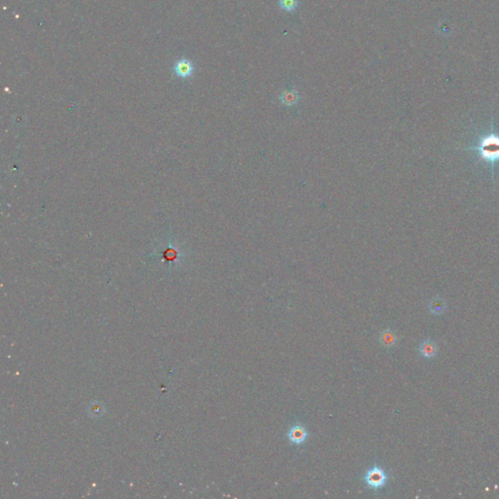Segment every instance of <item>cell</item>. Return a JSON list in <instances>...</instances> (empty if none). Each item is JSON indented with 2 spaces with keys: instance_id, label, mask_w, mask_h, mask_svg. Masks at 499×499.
Returning a JSON list of instances; mask_svg holds the SVG:
<instances>
[{
  "instance_id": "cell-1",
  "label": "cell",
  "mask_w": 499,
  "mask_h": 499,
  "mask_svg": "<svg viewBox=\"0 0 499 499\" xmlns=\"http://www.w3.org/2000/svg\"><path fill=\"white\" fill-rule=\"evenodd\" d=\"M364 480L369 488L378 489L385 486L387 482V475L383 468L374 466L367 471L364 476Z\"/></svg>"
},
{
  "instance_id": "cell-2",
  "label": "cell",
  "mask_w": 499,
  "mask_h": 499,
  "mask_svg": "<svg viewBox=\"0 0 499 499\" xmlns=\"http://www.w3.org/2000/svg\"><path fill=\"white\" fill-rule=\"evenodd\" d=\"M481 153L486 159H498L499 158V138L489 137L485 138L481 144Z\"/></svg>"
},
{
  "instance_id": "cell-3",
  "label": "cell",
  "mask_w": 499,
  "mask_h": 499,
  "mask_svg": "<svg viewBox=\"0 0 499 499\" xmlns=\"http://www.w3.org/2000/svg\"><path fill=\"white\" fill-rule=\"evenodd\" d=\"M308 433L306 428L301 424L293 426L288 432V439L292 444L301 445L307 439Z\"/></svg>"
},
{
  "instance_id": "cell-4",
  "label": "cell",
  "mask_w": 499,
  "mask_h": 499,
  "mask_svg": "<svg viewBox=\"0 0 499 499\" xmlns=\"http://www.w3.org/2000/svg\"><path fill=\"white\" fill-rule=\"evenodd\" d=\"M175 75L181 79H187L194 73V65L187 59H181L174 65Z\"/></svg>"
},
{
  "instance_id": "cell-5",
  "label": "cell",
  "mask_w": 499,
  "mask_h": 499,
  "mask_svg": "<svg viewBox=\"0 0 499 499\" xmlns=\"http://www.w3.org/2000/svg\"><path fill=\"white\" fill-rule=\"evenodd\" d=\"M279 99L284 106H295L299 101V93L296 89L283 91Z\"/></svg>"
},
{
  "instance_id": "cell-6",
  "label": "cell",
  "mask_w": 499,
  "mask_h": 499,
  "mask_svg": "<svg viewBox=\"0 0 499 499\" xmlns=\"http://www.w3.org/2000/svg\"><path fill=\"white\" fill-rule=\"evenodd\" d=\"M419 353L421 354V356H423L424 358H427V359L435 357V355L437 354V345H436L435 342L431 340L423 341L420 344Z\"/></svg>"
},
{
  "instance_id": "cell-7",
  "label": "cell",
  "mask_w": 499,
  "mask_h": 499,
  "mask_svg": "<svg viewBox=\"0 0 499 499\" xmlns=\"http://www.w3.org/2000/svg\"><path fill=\"white\" fill-rule=\"evenodd\" d=\"M379 340L382 342V344L386 346V347H392L394 346L396 343H397V340H398V337L396 336V334L394 332L392 329H387L385 330H383L379 337Z\"/></svg>"
},
{
  "instance_id": "cell-8",
  "label": "cell",
  "mask_w": 499,
  "mask_h": 499,
  "mask_svg": "<svg viewBox=\"0 0 499 499\" xmlns=\"http://www.w3.org/2000/svg\"><path fill=\"white\" fill-rule=\"evenodd\" d=\"M298 4V0H278V6L287 13H292L297 10Z\"/></svg>"
},
{
  "instance_id": "cell-9",
  "label": "cell",
  "mask_w": 499,
  "mask_h": 499,
  "mask_svg": "<svg viewBox=\"0 0 499 499\" xmlns=\"http://www.w3.org/2000/svg\"><path fill=\"white\" fill-rule=\"evenodd\" d=\"M429 308H430V311L433 314L439 315V314L444 313V311L446 310V304H445V302L442 299L436 298V299L431 301Z\"/></svg>"
}]
</instances>
